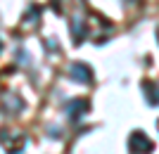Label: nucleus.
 Masks as SVG:
<instances>
[{
  "mask_svg": "<svg viewBox=\"0 0 159 154\" xmlns=\"http://www.w3.org/2000/svg\"><path fill=\"white\" fill-rule=\"evenodd\" d=\"M128 149H131V154H150L154 149V145L143 130H133L131 138H128Z\"/></svg>",
  "mask_w": 159,
  "mask_h": 154,
  "instance_id": "f257e3e1",
  "label": "nucleus"
},
{
  "mask_svg": "<svg viewBox=\"0 0 159 154\" xmlns=\"http://www.w3.org/2000/svg\"><path fill=\"white\" fill-rule=\"evenodd\" d=\"M0 142H2V147L7 149L10 154H17L21 152V147H24V135L21 133H10V130H0Z\"/></svg>",
  "mask_w": 159,
  "mask_h": 154,
  "instance_id": "f03ea898",
  "label": "nucleus"
},
{
  "mask_svg": "<svg viewBox=\"0 0 159 154\" xmlns=\"http://www.w3.org/2000/svg\"><path fill=\"white\" fill-rule=\"evenodd\" d=\"M69 76H71V81L83 83V86L93 83V69L88 67V64H83V62H74L71 67H69Z\"/></svg>",
  "mask_w": 159,
  "mask_h": 154,
  "instance_id": "7ed1b4c3",
  "label": "nucleus"
},
{
  "mask_svg": "<svg viewBox=\"0 0 159 154\" xmlns=\"http://www.w3.org/2000/svg\"><path fill=\"white\" fill-rule=\"evenodd\" d=\"M38 19H40V7L31 5L26 10V14L21 17V31H31V29L38 26Z\"/></svg>",
  "mask_w": 159,
  "mask_h": 154,
  "instance_id": "20e7f679",
  "label": "nucleus"
},
{
  "mask_svg": "<svg viewBox=\"0 0 159 154\" xmlns=\"http://www.w3.org/2000/svg\"><path fill=\"white\" fill-rule=\"evenodd\" d=\"M88 109H90V104H88L86 100H74V102L66 104V116L71 121H76V119H81V116H86Z\"/></svg>",
  "mask_w": 159,
  "mask_h": 154,
  "instance_id": "39448f33",
  "label": "nucleus"
},
{
  "mask_svg": "<svg viewBox=\"0 0 159 154\" xmlns=\"http://www.w3.org/2000/svg\"><path fill=\"white\" fill-rule=\"evenodd\" d=\"M143 93H145L147 104H152V107L159 104V86L154 81H145V83H143Z\"/></svg>",
  "mask_w": 159,
  "mask_h": 154,
  "instance_id": "423d86ee",
  "label": "nucleus"
},
{
  "mask_svg": "<svg viewBox=\"0 0 159 154\" xmlns=\"http://www.w3.org/2000/svg\"><path fill=\"white\" fill-rule=\"evenodd\" d=\"M2 107H5L7 114H17V112L24 109V102H21L19 95H5L2 97Z\"/></svg>",
  "mask_w": 159,
  "mask_h": 154,
  "instance_id": "0eeeda50",
  "label": "nucleus"
},
{
  "mask_svg": "<svg viewBox=\"0 0 159 154\" xmlns=\"http://www.w3.org/2000/svg\"><path fill=\"white\" fill-rule=\"evenodd\" d=\"M69 31H71L74 40L76 43H83V38H86V21L81 19V17H76V19H71V26H69Z\"/></svg>",
  "mask_w": 159,
  "mask_h": 154,
  "instance_id": "6e6552de",
  "label": "nucleus"
},
{
  "mask_svg": "<svg viewBox=\"0 0 159 154\" xmlns=\"http://www.w3.org/2000/svg\"><path fill=\"white\" fill-rule=\"evenodd\" d=\"M48 133H52V135H50V138H60V133H62V130H60V128H57V126H50V128H48Z\"/></svg>",
  "mask_w": 159,
  "mask_h": 154,
  "instance_id": "1a4fd4ad",
  "label": "nucleus"
},
{
  "mask_svg": "<svg viewBox=\"0 0 159 154\" xmlns=\"http://www.w3.org/2000/svg\"><path fill=\"white\" fill-rule=\"evenodd\" d=\"M157 38H159V29H157Z\"/></svg>",
  "mask_w": 159,
  "mask_h": 154,
  "instance_id": "9d476101",
  "label": "nucleus"
},
{
  "mask_svg": "<svg viewBox=\"0 0 159 154\" xmlns=\"http://www.w3.org/2000/svg\"><path fill=\"white\" fill-rule=\"evenodd\" d=\"M0 50H2V45H0Z\"/></svg>",
  "mask_w": 159,
  "mask_h": 154,
  "instance_id": "9b49d317",
  "label": "nucleus"
}]
</instances>
